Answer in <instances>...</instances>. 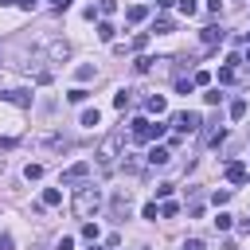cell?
Here are the masks:
<instances>
[{"label": "cell", "mask_w": 250, "mask_h": 250, "mask_svg": "<svg viewBox=\"0 0 250 250\" xmlns=\"http://www.w3.org/2000/svg\"><path fill=\"white\" fill-rule=\"evenodd\" d=\"M145 219H152V223L160 219V211H156V203H145Z\"/></svg>", "instance_id": "obj_35"}, {"label": "cell", "mask_w": 250, "mask_h": 250, "mask_svg": "<svg viewBox=\"0 0 250 250\" xmlns=\"http://www.w3.org/2000/svg\"><path fill=\"white\" fill-rule=\"evenodd\" d=\"M121 156H125V160H121V168H125V172H137V168H141V160H137V156H129V152H121Z\"/></svg>", "instance_id": "obj_25"}, {"label": "cell", "mask_w": 250, "mask_h": 250, "mask_svg": "<svg viewBox=\"0 0 250 250\" xmlns=\"http://www.w3.org/2000/svg\"><path fill=\"white\" fill-rule=\"evenodd\" d=\"M176 90L180 94H191V78H176Z\"/></svg>", "instance_id": "obj_33"}, {"label": "cell", "mask_w": 250, "mask_h": 250, "mask_svg": "<svg viewBox=\"0 0 250 250\" xmlns=\"http://www.w3.org/2000/svg\"><path fill=\"white\" fill-rule=\"evenodd\" d=\"M227 180H230V184H246V164H242V160H230V164H227Z\"/></svg>", "instance_id": "obj_8"}, {"label": "cell", "mask_w": 250, "mask_h": 250, "mask_svg": "<svg viewBox=\"0 0 250 250\" xmlns=\"http://www.w3.org/2000/svg\"><path fill=\"white\" fill-rule=\"evenodd\" d=\"M129 203H133V191L129 188H117L113 191V215H129Z\"/></svg>", "instance_id": "obj_7"}, {"label": "cell", "mask_w": 250, "mask_h": 250, "mask_svg": "<svg viewBox=\"0 0 250 250\" xmlns=\"http://www.w3.org/2000/svg\"><path fill=\"white\" fill-rule=\"evenodd\" d=\"M39 176H43V164H27L23 168V180H39Z\"/></svg>", "instance_id": "obj_26"}, {"label": "cell", "mask_w": 250, "mask_h": 250, "mask_svg": "<svg viewBox=\"0 0 250 250\" xmlns=\"http://www.w3.org/2000/svg\"><path fill=\"white\" fill-rule=\"evenodd\" d=\"M82 238H86V242H98V223H86V227H82Z\"/></svg>", "instance_id": "obj_28"}, {"label": "cell", "mask_w": 250, "mask_h": 250, "mask_svg": "<svg viewBox=\"0 0 250 250\" xmlns=\"http://www.w3.org/2000/svg\"><path fill=\"white\" fill-rule=\"evenodd\" d=\"M234 78H238V74H234V66H223V70H219V82H223V86H230Z\"/></svg>", "instance_id": "obj_22"}, {"label": "cell", "mask_w": 250, "mask_h": 250, "mask_svg": "<svg viewBox=\"0 0 250 250\" xmlns=\"http://www.w3.org/2000/svg\"><path fill=\"white\" fill-rule=\"evenodd\" d=\"M39 203H43V207H59V203H62V191H59V188H47Z\"/></svg>", "instance_id": "obj_12"}, {"label": "cell", "mask_w": 250, "mask_h": 250, "mask_svg": "<svg viewBox=\"0 0 250 250\" xmlns=\"http://www.w3.org/2000/svg\"><path fill=\"white\" fill-rule=\"evenodd\" d=\"M180 12H184V16H195L199 4H195V0H180Z\"/></svg>", "instance_id": "obj_31"}, {"label": "cell", "mask_w": 250, "mask_h": 250, "mask_svg": "<svg viewBox=\"0 0 250 250\" xmlns=\"http://www.w3.org/2000/svg\"><path fill=\"white\" fill-rule=\"evenodd\" d=\"M129 102H133V94H129V90H117V98H113V105H117V109H125Z\"/></svg>", "instance_id": "obj_24"}, {"label": "cell", "mask_w": 250, "mask_h": 250, "mask_svg": "<svg viewBox=\"0 0 250 250\" xmlns=\"http://www.w3.org/2000/svg\"><path fill=\"white\" fill-rule=\"evenodd\" d=\"M230 117H234V121H242V117H246V102H242V98H234V102H230Z\"/></svg>", "instance_id": "obj_17"}, {"label": "cell", "mask_w": 250, "mask_h": 250, "mask_svg": "<svg viewBox=\"0 0 250 250\" xmlns=\"http://www.w3.org/2000/svg\"><path fill=\"white\" fill-rule=\"evenodd\" d=\"M172 27H176V23H172L168 16H156V23H152V31H156V35H168Z\"/></svg>", "instance_id": "obj_15"}, {"label": "cell", "mask_w": 250, "mask_h": 250, "mask_svg": "<svg viewBox=\"0 0 250 250\" xmlns=\"http://www.w3.org/2000/svg\"><path fill=\"white\" fill-rule=\"evenodd\" d=\"M145 16H148V8H145V4H133V8L125 12V20H129V23H141Z\"/></svg>", "instance_id": "obj_13"}, {"label": "cell", "mask_w": 250, "mask_h": 250, "mask_svg": "<svg viewBox=\"0 0 250 250\" xmlns=\"http://www.w3.org/2000/svg\"><path fill=\"white\" fill-rule=\"evenodd\" d=\"M16 4H20L23 12H31V8H35V0H16Z\"/></svg>", "instance_id": "obj_40"}, {"label": "cell", "mask_w": 250, "mask_h": 250, "mask_svg": "<svg viewBox=\"0 0 250 250\" xmlns=\"http://www.w3.org/2000/svg\"><path fill=\"white\" fill-rule=\"evenodd\" d=\"M98 39H102V43H109V39H113V23H105V20H102V23H98Z\"/></svg>", "instance_id": "obj_18"}, {"label": "cell", "mask_w": 250, "mask_h": 250, "mask_svg": "<svg viewBox=\"0 0 250 250\" xmlns=\"http://www.w3.org/2000/svg\"><path fill=\"white\" fill-rule=\"evenodd\" d=\"M94 78V66H78V82H90Z\"/></svg>", "instance_id": "obj_32"}, {"label": "cell", "mask_w": 250, "mask_h": 250, "mask_svg": "<svg viewBox=\"0 0 250 250\" xmlns=\"http://www.w3.org/2000/svg\"><path fill=\"white\" fill-rule=\"evenodd\" d=\"M98 12H102V16H113V12H117V0H98Z\"/></svg>", "instance_id": "obj_29"}, {"label": "cell", "mask_w": 250, "mask_h": 250, "mask_svg": "<svg viewBox=\"0 0 250 250\" xmlns=\"http://www.w3.org/2000/svg\"><path fill=\"white\" fill-rule=\"evenodd\" d=\"M90 172H94V164H90V160H78V164H70V168L62 172L59 184H82V180H90Z\"/></svg>", "instance_id": "obj_5"}, {"label": "cell", "mask_w": 250, "mask_h": 250, "mask_svg": "<svg viewBox=\"0 0 250 250\" xmlns=\"http://www.w3.org/2000/svg\"><path fill=\"white\" fill-rule=\"evenodd\" d=\"M0 148L8 152V148H16V137H0Z\"/></svg>", "instance_id": "obj_37"}, {"label": "cell", "mask_w": 250, "mask_h": 250, "mask_svg": "<svg viewBox=\"0 0 250 250\" xmlns=\"http://www.w3.org/2000/svg\"><path fill=\"white\" fill-rule=\"evenodd\" d=\"M223 8V0H207V12H219Z\"/></svg>", "instance_id": "obj_39"}, {"label": "cell", "mask_w": 250, "mask_h": 250, "mask_svg": "<svg viewBox=\"0 0 250 250\" xmlns=\"http://www.w3.org/2000/svg\"><path fill=\"white\" fill-rule=\"evenodd\" d=\"M0 98L12 102V105H31V94H27V90H4Z\"/></svg>", "instance_id": "obj_10"}, {"label": "cell", "mask_w": 250, "mask_h": 250, "mask_svg": "<svg viewBox=\"0 0 250 250\" xmlns=\"http://www.w3.org/2000/svg\"><path fill=\"white\" fill-rule=\"evenodd\" d=\"M211 199H215V203H219V207H223V203H227V199H230V191H227V188H219V191H215V195H211Z\"/></svg>", "instance_id": "obj_34"}, {"label": "cell", "mask_w": 250, "mask_h": 250, "mask_svg": "<svg viewBox=\"0 0 250 250\" xmlns=\"http://www.w3.org/2000/svg\"><path fill=\"white\" fill-rule=\"evenodd\" d=\"M156 4H160V8H172V4H176V0H156Z\"/></svg>", "instance_id": "obj_41"}, {"label": "cell", "mask_w": 250, "mask_h": 250, "mask_svg": "<svg viewBox=\"0 0 250 250\" xmlns=\"http://www.w3.org/2000/svg\"><path fill=\"white\" fill-rule=\"evenodd\" d=\"M70 207H74V215H78V219H94V211L102 207V191H98V188H78Z\"/></svg>", "instance_id": "obj_1"}, {"label": "cell", "mask_w": 250, "mask_h": 250, "mask_svg": "<svg viewBox=\"0 0 250 250\" xmlns=\"http://www.w3.org/2000/svg\"><path fill=\"white\" fill-rule=\"evenodd\" d=\"M0 250H12V234H0Z\"/></svg>", "instance_id": "obj_38"}, {"label": "cell", "mask_w": 250, "mask_h": 250, "mask_svg": "<svg viewBox=\"0 0 250 250\" xmlns=\"http://www.w3.org/2000/svg\"><path fill=\"white\" fill-rule=\"evenodd\" d=\"M223 35H227V31H223L219 23H207V27H203V43H207V47H215V43H223Z\"/></svg>", "instance_id": "obj_9"}, {"label": "cell", "mask_w": 250, "mask_h": 250, "mask_svg": "<svg viewBox=\"0 0 250 250\" xmlns=\"http://www.w3.org/2000/svg\"><path fill=\"white\" fill-rule=\"evenodd\" d=\"M129 47H133V51H145V47H148V31H141V35H137Z\"/></svg>", "instance_id": "obj_30"}, {"label": "cell", "mask_w": 250, "mask_h": 250, "mask_svg": "<svg viewBox=\"0 0 250 250\" xmlns=\"http://www.w3.org/2000/svg\"><path fill=\"white\" fill-rule=\"evenodd\" d=\"M98 121H102V113H98V109H82V125H90V129H94Z\"/></svg>", "instance_id": "obj_20"}, {"label": "cell", "mask_w": 250, "mask_h": 250, "mask_svg": "<svg viewBox=\"0 0 250 250\" xmlns=\"http://www.w3.org/2000/svg\"><path fill=\"white\" fill-rule=\"evenodd\" d=\"M117 156H121V133H109V137L102 141V148H98V164H102V172H113Z\"/></svg>", "instance_id": "obj_2"}, {"label": "cell", "mask_w": 250, "mask_h": 250, "mask_svg": "<svg viewBox=\"0 0 250 250\" xmlns=\"http://www.w3.org/2000/svg\"><path fill=\"white\" fill-rule=\"evenodd\" d=\"M242 230H246V234H250V219H242Z\"/></svg>", "instance_id": "obj_42"}, {"label": "cell", "mask_w": 250, "mask_h": 250, "mask_svg": "<svg viewBox=\"0 0 250 250\" xmlns=\"http://www.w3.org/2000/svg\"><path fill=\"white\" fill-rule=\"evenodd\" d=\"M66 98H70V102H74V105H78V102H86V98H90V90H82V86H74V90H70V94H66Z\"/></svg>", "instance_id": "obj_23"}, {"label": "cell", "mask_w": 250, "mask_h": 250, "mask_svg": "<svg viewBox=\"0 0 250 250\" xmlns=\"http://www.w3.org/2000/svg\"><path fill=\"white\" fill-rule=\"evenodd\" d=\"M168 160H172V152H168V148H160V145H156V148H148V164H168Z\"/></svg>", "instance_id": "obj_11"}, {"label": "cell", "mask_w": 250, "mask_h": 250, "mask_svg": "<svg viewBox=\"0 0 250 250\" xmlns=\"http://www.w3.org/2000/svg\"><path fill=\"white\" fill-rule=\"evenodd\" d=\"M160 215H164V219H176V215H180V203H172V199H168V203L160 207Z\"/></svg>", "instance_id": "obj_27"}, {"label": "cell", "mask_w": 250, "mask_h": 250, "mask_svg": "<svg viewBox=\"0 0 250 250\" xmlns=\"http://www.w3.org/2000/svg\"><path fill=\"white\" fill-rule=\"evenodd\" d=\"M55 250H74V238H59V246Z\"/></svg>", "instance_id": "obj_36"}, {"label": "cell", "mask_w": 250, "mask_h": 250, "mask_svg": "<svg viewBox=\"0 0 250 250\" xmlns=\"http://www.w3.org/2000/svg\"><path fill=\"white\" fill-rule=\"evenodd\" d=\"M23 74H31L35 82H51V66H43V59H27L23 62Z\"/></svg>", "instance_id": "obj_6"}, {"label": "cell", "mask_w": 250, "mask_h": 250, "mask_svg": "<svg viewBox=\"0 0 250 250\" xmlns=\"http://www.w3.org/2000/svg\"><path fill=\"white\" fill-rule=\"evenodd\" d=\"M152 62H156V59H148V55H141V59H137L133 66H137V74H148V70H152Z\"/></svg>", "instance_id": "obj_19"}, {"label": "cell", "mask_w": 250, "mask_h": 250, "mask_svg": "<svg viewBox=\"0 0 250 250\" xmlns=\"http://www.w3.org/2000/svg\"><path fill=\"white\" fill-rule=\"evenodd\" d=\"M47 51H51V59H55V62H62V59L70 55V47H66V43H59V39H55V43H51Z\"/></svg>", "instance_id": "obj_14"}, {"label": "cell", "mask_w": 250, "mask_h": 250, "mask_svg": "<svg viewBox=\"0 0 250 250\" xmlns=\"http://www.w3.org/2000/svg\"><path fill=\"white\" fill-rule=\"evenodd\" d=\"M223 141H227V129H211V133H207V145H215V148H219Z\"/></svg>", "instance_id": "obj_21"}, {"label": "cell", "mask_w": 250, "mask_h": 250, "mask_svg": "<svg viewBox=\"0 0 250 250\" xmlns=\"http://www.w3.org/2000/svg\"><path fill=\"white\" fill-rule=\"evenodd\" d=\"M4 4H16V0H0V8H4Z\"/></svg>", "instance_id": "obj_43"}, {"label": "cell", "mask_w": 250, "mask_h": 250, "mask_svg": "<svg viewBox=\"0 0 250 250\" xmlns=\"http://www.w3.org/2000/svg\"><path fill=\"white\" fill-rule=\"evenodd\" d=\"M145 105H148V113H164V94H152Z\"/></svg>", "instance_id": "obj_16"}, {"label": "cell", "mask_w": 250, "mask_h": 250, "mask_svg": "<svg viewBox=\"0 0 250 250\" xmlns=\"http://www.w3.org/2000/svg\"><path fill=\"white\" fill-rule=\"evenodd\" d=\"M133 137L137 141H156V137H164V125H152L148 117H137L133 121Z\"/></svg>", "instance_id": "obj_3"}, {"label": "cell", "mask_w": 250, "mask_h": 250, "mask_svg": "<svg viewBox=\"0 0 250 250\" xmlns=\"http://www.w3.org/2000/svg\"><path fill=\"white\" fill-rule=\"evenodd\" d=\"M203 121H199V113H191V109H180V113H172V129H180V133H195Z\"/></svg>", "instance_id": "obj_4"}]
</instances>
